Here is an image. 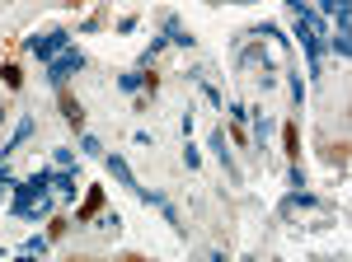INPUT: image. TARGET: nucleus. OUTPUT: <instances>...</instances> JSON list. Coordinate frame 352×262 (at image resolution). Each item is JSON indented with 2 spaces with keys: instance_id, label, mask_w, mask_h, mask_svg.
<instances>
[{
  "instance_id": "obj_1",
  "label": "nucleus",
  "mask_w": 352,
  "mask_h": 262,
  "mask_svg": "<svg viewBox=\"0 0 352 262\" xmlns=\"http://www.w3.org/2000/svg\"><path fill=\"white\" fill-rule=\"evenodd\" d=\"M109 174H113V178H118L122 187H127V192H136L141 202H151L155 211H164V220H169L174 230H184V220H179V211L169 206V197H160V192H151V187H141V183H136V174L127 169V159H122V155H109Z\"/></svg>"
},
{
  "instance_id": "obj_2",
  "label": "nucleus",
  "mask_w": 352,
  "mask_h": 262,
  "mask_svg": "<svg viewBox=\"0 0 352 262\" xmlns=\"http://www.w3.org/2000/svg\"><path fill=\"white\" fill-rule=\"evenodd\" d=\"M80 66H85V52H80V47H66V52H56L52 61H47V84H56V89H61V84L76 75Z\"/></svg>"
},
{
  "instance_id": "obj_3",
  "label": "nucleus",
  "mask_w": 352,
  "mask_h": 262,
  "mask_svg": "<svg viewBox=\"0 0 352 262\" xmlns=\"http://www.w3.org/2000/svg\"><path fill=\"white\" fill-rule=\"evenodd\" d=\"M66 47H71V33H61V28H56V33H43V38H28V52L38 56L43 66H47L56 52H66Z\"/></svg>"
},
{
  "instance_id": "obj_4",
  "label": "nucleus",
  "mask_w": 352,
  "mask_h": 262,
  "mask_svg": "<svg viewBox=\"0 0 352 262\" xmlns=\"http://www.w3.org/2000/svg\"><path fill=\"white\" fill-rule=\"evenodd\" d=\"M118 89H122V94H136V89H155V75L127 71V75H118Z\"/></svg>"
},
{
  "instance_id": "obj_5",
  "label": "nucleus",
  "mask_w": 352,
  "mask_h": 262,
  "mask_svg": "<svg viewBox=\"0 0 352 262\" xmlns=\"http://www.w3.org/2000/svg\"><path fill=\"white\" fill-rule=\"evenodd\" d=\"M28 136H33V117H19V127L10 131V141L0 145V155H10V150H19V145H24Z\"/></svg>"
},
{
  "instance_id": "obj_6",
  "label": "nucleus",
  "mask_w": 352,
  "mask_h": 262,
  "mask_svg": "<svg viewBox=\"0 0 352 262\" xmlns=\"http://www.w3.org/2000/svg\"><path fill=\"white\" fill-rule=\"evenodd\" d=\"M52 187H61V197H76V187H80L76 169H56V174H52Z\"/></svg>"
},
{
  "instance_id": "obj_7",
  "label": "nucleus",
  "mask_w": 352,
  "mask_h": 262,
  "mask_svg": "<svg viewBox=\"0 0 352 262\" xmlns=\"http://www.w3.org/2000/svg\"><path fill=\"white\" fill-rule=\"evenodd\" d=\"M300 206H320V197H310V192H292V197H287V202H282V215H296Z\"/></svg>"
},
{
  "instance_id": "obj_8",
  "label": "nucleus",
  "mask_w": 352,
  "mask_h": 262,
  "mask_svg": "<svg viewBox=\"0 0 352 262\" xmlns=\"http://www.w3.org/2000/svg\"><path fill=\"white\" fill-rule=\"evenodd\" d=\"M164 38H169V43H179V47H192V33L179 24V19H164Z\"/></svg>"
},
{
  "instance_id": "obj_9",
  "label": "nucleus",
  "mask_w": 352,
  "mask_h": 262,
  "mask_svg": "<svg viewBox=\"0 0 352 262\" xmlns=\"http://www.w3.org/2000/svg\"><path fill=\"white\" fill-rule=\"evenodd\" d=\"M61 117H66L71 127H80V122H85V108L76 104V99H66V94H61Z\"/></svg>"
},
{
  "instance_id": "obj_10",
  "label": "nucleus",
  "mask_w": 352,
  "mask_h": 262,
  "mask_svg": "<svg viewBox=\"0 0 352 262\" xmlns=\"http://www.w3.org/2000/svg\"><path fill=\"white\" fill-rule=\"evenodd\" d=\"M99 206H104V192H99V187H89V197H85V206H80V215H76V220H89Z\"/></svg>"
},
{
  "instance_id": "obj_11",
  "label": "nucleus",
  "mask_w": 352,
  "mask_h": 262,
  "mask_svg": "<svg viewBox=\"0 0 352 262\" xmlns=\"http://www.w3.org/2000/svg\"><path fill=\"white\" fill-rule=\"evenodd\" d=\"M249 117H254V141L268 150V112H249Z\"/></svg>"
},
{
  "instance_id": "obj_12",
  "label": "nucleus",
  "mask_w": 352,
  "mask_h": 262,
  "mask_svg": "<svg viewBox=\"0 0 352 262\" xmlns=\"http://www.w3.org/2000/svg\"><path fill=\"white\" fill-rule=\"evenodd\" d=\"M282 141H287V155H292V164H300V136H296V127L282 131Z\"/></svg>"
},
{
  "instance_id": "obj_13",
  "label": "nucleus",
  "mask_w": 352,
  "mask_h": 262,
  "mask_svg": "<svg viewBox=\"0 0 352 262\" xmlns=\"http://www.w3.org/2000/svg\"><path fill=\"white\" fill-rule=\"evenodd\" d=\"M80 150H85V155H104V145H99V136H80Z\"/></svg>"
},
{
  "instance_id": "obj_14",
  "label": "nucleus",
  "mask_w": 352,
  "mask_h": 262,
  "mask_svg": "<svg viewBox=\"0 0 352 262\" xmlns=\"http://www.w3.org/2000/svg\"><path fill=\"white\" fill-rule=\"evenodd\" d=\"M0 75H5V84H10V89H19V84H24V75H19V66H5Z\"/></svg>"
},
{
  "instance_id": "obj_15",
  "label": "nucleus",
  "mask_w": 352,
  "mask_h": 262,
  "mask_svg": "<svg viewBox=\"0 0 352 262\" xmlns=\"http://www.w3.org/2000/svg\"><path fill=\"white\" fill-rule=\"evenodd\" d=\"M19 253H47V239H28V243L19 248Z\"/></svg>"
},
{
  "instance_id": "obj_16",
  "label": "nucleus",
  "mask_w": 352,
  "mask_h": 262,
  "mask_svg": "<svg viewBox=\"0 0 352 262\" xmlns=\"http://www.w3.org/2000/svg\"><path fill=\"white\" fill-rule=\"evenodd\" d=\"M0 187H14V174L5 169V159H0Z\"/></svg>"
},
{
  "instance_id": "obj_17",
  "label": "nucleus",
  "mask_w": 352,
  "mask_h": 262,
  "mask_svg": "<svg viewBox=\"0 0 352 262\" xmlns=\"http://www.w3.org/2000/svg\"><path fill=\"white\" fill-rule=\"evenodd\" d=\"M230 5H254V0H230Z\"/></svg>"
},
{
  "instance_id": "obj_18",
  "label": "nucleus",
  "mask_w": 352,
  "mask_h": 262,
  "mask_svg": "<svg viewBox=\"0 0 352 262\" xmlns=\"http://www.w3.org/2000/svg\"><path fill=\"white\" fill-rule=\"evenodd\" d=\"M0 117H5V108H0Z\"/></svg>"
}]
</instances>
